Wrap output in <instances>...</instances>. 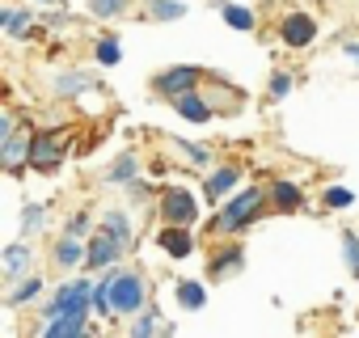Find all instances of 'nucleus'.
<instances>
[{
  "instance_id": "8",
  "label": "nucleus",
  "mask_w": 359,
  "mask_h": 338,
  "mask_svg": "<svg viewBox=\"0 0 359 338\" xmlns=\"http://www.w3.org/2000/svg\"><path fill=\"white\" fill-rule=\"evenodd\" d=\"M127 245L110 233V229H97L93 237H89V254H85V266L89 271H106V266H114L118 262V254H123Z\"/></svg>"
},
{
  "instance_id": "35",
  "label": "nucleus",
  "mask_w": 359,
  "mask_h": 338,
  "mask_svg": "<svg viewBox=\"0 0 359 338\" xmlns=\"http://www.w3.org/2000/svg\"><path fill=\"white\" fill-rule=\"evenodd\" d=\"M292 93V76L287 72H275L271 76V97H287Z\"/></svg>"
},
{
  "instance_id": "27",
  "label": "nucleus",
  "mask_w": 359,
  "mask_h": 338,
  "mask_svg": "<svg viewBox=\"0 0 359 338\" xmlns=\"http://www.w3.org/2000/svg\"><path fill=\"white\" fill-rule=\"evenodd\" d=\"M110 283H114V275H110V266H106L102 283H93V313H114V300H110Z\"/></svg>"
},
{
  "instance_id": "19",
  "label": "nucleus",
  "mask_w": 359,
  "mask_h": 338,
  "mask_svg": "<svg viewBox=\"0 0 359 338\" xmlns=\"http://www.w3.org/2000/svg\"><path fill=\"white\" fill-rule=\"evenodd\" d=\"M241 266H245V254H241L237 245H229V250H220V254L208 262V275H212V279H229V275H237Z\"/></svg>"
},
{
  "instance_id": "12",
  "label": "nucleus",
  "mask_w": 359,
  "mask_h": 338,
  "mask_svg": "<svg viewBox=\"0 0 359 338\" xmlns=\"http://www.w3.org/2000/svg\"><path fill=\"white\" fill-rule=\"evenodd\" d=\"M30 144H34V131H13L9 140H0V161H5L9 174H18L22 165H30Z\"/></svg>"
},
{
  "instance_id": "5",
  "label": "nucleus",
  "mask_w": 359,
  "mask_h": 338,
  "mask_svg": "<svg viewBox=\"0 0 359 338\" xmlns=\"http://www.w3.org/2000/svg\"><path fill=\"white\" fill-rule=\"evenodd\" d=\"M156 212H161L165 224H195V220H199V203H195V195H191L187 187H169V191H161Z\"/></svg>"
},
{
  "instance_id": "38",
  "label": "nucleus",
  "mask_w": 359,
  "mask_h": 338,
  "mask_svg": "<svg viewBox=\"0 0 359 338\" xmlns=\"http://www.w3.org/2000/svg\"><path fill=\"white\" fill-rule=\"evenodd\" d=\"M342 55H346V60H355V64H359V43H355V39H346V43H342Z\"/></svg>"
},
{
  "instance_id": "32",
  "label": "nucleus",
  "mask_w": 359,
  "mask_h": 338,
  "mask_svg": "<svg viewBox=\"0 0 359 338\" xmlns=\"http://www.w3.org/2000/svg\"><path fill=\"white\" fill-rule=\"evenodd\" d=\"M89 9H93V18H123V9H127V0H89Z\"/></svg>"
},
{
  "instance_id": "34",
  "label": "nucleus",
  "mask_w": 359,
  "mask_h": 338,
  "mask_svg": "<svg viewBox=\"0 0 359 338\" xmlns=\"http://www.w3.org/2000/svg\"><path fill=\"white\" fill-rule=\"evenodd\" d=\"M351 191L346 187H334V191H325V208H351Z\"/></svg>"
},
{
  "instance_id": "17",
  "label": "nucleus",
  "mask_w": 359,
  "mask_h": 338,
  "mask_svg": "<svg viewBox=\"0 0 359 338\" xmlns=\"http://www.w3.org/2000/svg\"><path fill=\"white\" fill-rule=\"evenodd\" d=\"M140 178V156L135 152H118V161L106 169V182L110 187H131Z\"/></svg>"
},
{
  "instance_id": "6",
  "label": "nucleus",
  "mask_w": 359,
  "mask_h": 338,
  "mask_svg": "<svg viewBox=\"0 0 359 338\" xmlns=\"http://www.w3.org/2000/svg\"><path fill=\"white\" fill-rule=\"evenodd\" d=\"M68 156V140L60 131H47V135H34L30 144V165L43 169V174H51V169H60V161Z\"/></svg>"
},
{
  "instance_id": "28",
  "label": "nucleus",
  "mask_w": 359,
  "mask_h": 338,
  "mask_svg": "<svg viewBox=\"0 0 359 338\" xmlns=\"http://www.w3.org/2000/svg\"><path fill=\"white\" fill-rule=\"evenodd\" d=\"M30 18H34L30 9H9V13H0V26H5L13 39H22V34H26V26H30Z\"/></svg>"
},
{
  "instance_id": "36",
  "label": "nucleus",
  "mask_w": 359,
  "mask_h": 338,
  "mask_svg": "<svg viewBox=\"0 0 359 338\" xmlns=\"http://www.w3.org/2000/svg\"><path fill=\"white\" fill-rule=\"evenodd\" d=\"M68 233L85 237V233H89V216H85V212H81V216H72V220H68Z\"/></svg>"
},
{
  "instance_id": "23",
  "label": "nucleus",
  "mask_w": 359,
  "mask_h": 338,
  "mask_svg": "<svg viewBox=\"0 0 359 338\" xmlns=\"http://www.w3.org/2000/svg\"><path fill=\"white\" fill-rule=\"evenodd\" d=\"M177 304L191 309V313H199V309L208 304V288H203L199 279H182V283H177Z\"/></svg>"
},
{
  "instance_id": "10",
  "label": "nucleus",
  "mask_w": 359,
  "mask_h": 338,
  "mask_svg": "<svg viewBox=\"0 0 359 338\" xmlns=\"http://www.w3.org/2000/svg\"><path fill=\"white\" fill-rule=\"evenodd\" d=\"M279 39L300 51V47H309V43L317 39V22H313L309 13H287V18L279 22Z\"/></svg>"
},
{
  "instance_id": "7",
  "label": "nucleus",
  "mask_w": 359,
  "mask_h": 338,
  "mask_svg": "<svg viewBox=\"0 0 359 338\" xmlns=\"http://www.w3.org/2000/svg\"><path fill=\"white\" fill-rule=\"evenodd\" d=\"M203 97H208L216 110H224V114H237V110L245 106V93H241L237 85H229L220 72H208V76H203Z\"/></svg>"
},
{
  "instance_id": "26",
  "label": "nucleus",
  "mask_w": 359,
  "mask_h": 338,
  "mask_svg": "<svg viewBox=\"0 0 359 338\" xmlns=\"http://www.w3.org/2000/svg\"><path fill=\"white\" fill-rule=\"evenodd\" d=\"M220 18L233 26V30H254V13L245 5H220Z\"/></svg>"
},
{
  "instance_id": "16",
  "label": "nucleus",
  "mask_w": 359,
  "mask_h": 338,
  "mask_svg": "<svg viewBox=\"0 0 359 338\" xmlns=\"http://www.w3.org/2000/svg\"><path fill=\"white\" fill-rule=\"evenodd\" d=\"M85 254H89V241H81L76 233H64V237L55 241V262H60L64 271H72L76 262H85Z\"/></svg>"
},
{
  "instance_id": "11",
  "label": "nucleus",
  "mask_w": 359,
  "mask_h": 338,
  "mask_svg": "<svg viewBox=\"0 0 359 338\" xmlns=\"http://www.w3.org/2000/svg\"><path fill=\"white\" fill-rule=\"evenodd\" d=\"M156 241H161V250H165L169 258H191V254H195V237H191V224H161Z\"/></svg>"
},
{
  "instance_id": "2",
  "label": "nucleus",
  "mask_w": 359,
  "mask_h": 338,
  "mask_svg": "<svg viewBox=\"0 0 359 338\" xmlns=\"http://www.w3.org/2000/svg\"><path fill=\"white\" fill-rule=\"evenodd\" d=\"M110 275H114V283H110L114 313H127V317L144 313V309H148V283H144V275H135V271H114V266H110Z\"/></svg>"
},
{
  "instance_id": "20",
  "label": "nucleus",
  "mask_w": 359,
  "mask_h": 338,
  "mask_svg": "<svg viewBox=\"0 0 359 338\" xmlns=\"http://www.w3.org/2000/svg\"><path fill=\"white\" fill-rule=\"evenodd\" d=\"M43 296V275H26V279H18L13 288H9V309H22V304H30V300H39Z\"/></svg>"
},
{
  "instance_id": "37",
  "label": "nucleus",
  "mask_w": 359,
  "mask_h": 338,
  "mask_svg": "<svg viewBox=\"0 0 359 338\" xmlns=\"http://www.w3.org/2000/svg\"><path fill=\"white\" fill-rule=\"evenodd\" d=\"M13 131H18V119H13V114H5V119H0V140H9Z\"/></svg>"
},
{
  "instance_id": "13",
  "label": "nucleus",
  "mask_w": 359,
  "mask_h": 338,
  "mask_svg": "<svg viewBox=\"0 0 359 338\" xmlns=\"http://www.w3.org/2000/svg\"><path fill=\"white\" fill-rule=\"evenodd\" d=\"M173 110L182 114L187 123H208V119L216 114V106L203 97V89H191V93H182V97H173Z\"/></svg>"
},
{
  "instance_id": "39",
  "label": "nucleus",
  "mask_w": 359,
  "mask_h": 338,
  "mask_svg": "<svg viewBox=\"0 0 359 338\" xmlns=\"http://www.w3.org/2000/svg\"><path fill=\"white\" fill-rule=\"evenodd\" d=\"M34 5H55V0H34Z\"/></svg>"
},
{
  "instance_id": "31",
  "label": "nucleus",
  "mask_w": 359,
  "mask_h": 338,
  "mask_svg": "<svg viewBox=\"0 0 359 338\" xmlns=\"http://www.w3.org/2000/svg\"><path fill=\"white\" fill-rule=\"evenodd\" d=\"M43 220H47V212H43V203H26V212H22V237H30V233H39V229H43Z\"/></svg>"
},
{
  "instance_id": "18",
  "label": "nucleus",
  "mask_w": 359,
  "mask_h": 338,
  "mask_svg": "<svg viewBox=\"0 0 359 338\" xmlns=\"http://www.w3.org/2000/svg\"><path fill=\"white\" fill-rule=\"evenodd\" d=\"M271 203L279 212H296V208H304V191L296 182H287V178H275L271 182Z\"/></svg>"
},
{
  "instance_id": "3",
  "label": "nucleus",
  "mask_w": 359,
  "mask_h": 338,
  "mask_svg": "<svg viewBox=\"0 0 359 338\" xmlns=\"http://www.w3.org/2000/svg\"><path fill=\"white\" fill-rule=\"evenodd\" d=\"M43 321H51V317H64V313H93V283L89 279H72V283H64L43 309Z\"/></svg>"
},
{
  "instance_id": "24",
  "label": "nucleus",
  "mask_w": 359,
  "mask_h": 338,
  "mask_svg": "<svg viewBox=\"0 0 359 338\" xmlns=\"http://www.w3.org/2000/svg\"><path fill=\"white\" fill-rule=\"evenodd\" d=\"M173 148L182 152L191 165H199V169H208V165H212V148H208V144H195V140H173Z\"/></svg>"
},
{
  "instance_id": "21",
  "label": "nucleus",
  "mask_w": 359,
  "mask_h": 338,
  "mask_svg": "<svg viewBox=\"0 0 359 338\" xmlns=\"http://www.w3.org/2000/svg\"><path fill=\"white\" fill-rule=\"evenodd\" d=\"M131 334H135V338H148V334H173V321H165L156 309H144V313H135Z\"/></svg>"
},
{
  "instance_id": "22",
  "label": "nucleus",
  "mask_w": 359,
  "mask_h": 338,
  "mask_svg": "<svg viewBox=\"0 0 359 338\" xmlns=\"http://www.w3.org/2000/svg\"><path fill=\"white\" fill-rule=\"evenodd\" d=\"M144 13L152 22H177V18H187V5L182 0H144Z\"/></svg>"
},
{
  "instance_id": "30",
  "label": "nucleus",
  "mask_w": 359,
  "mask_h": 338,
  "mask_svg": "<svg viewBox=\"0 0 359 338\" xmlns=\"http://www.w3.org/2000/svg\"><path fill=\"white\" fill-rule=\"evenodd\" d=\"M93 55H97V64H106V68H114V64L123 60V47H118V39H102V43L93 47Z\"/></svg>"
},
{
  "instance_id": "25",
  "label": "nucleus",
  "mask_w": 359,
  "mask_h": 338,
  "mask_svg": "<svg viewBox=\"0 0 359 338\" xmlns=\"http://www.w3.org/2000/svg\"><path fill=\"white\" fill-rule=\"evenodd\" d=\"M85 89H93V81H89V76H81V72H64V76H55V93H60V97L85 93Z\"/></svg>"
},
{
  "instance_id": "15",
  "label": "nucleus",
  "mask_w": 359,
  "mask_h": 338,
  "mask_svg": "<svg viewBox=\"0 0 359 338\" xmlns=\"http://www.w3.org/2000/svg\"><path fill=\"white\" fill-rule=\"evenodd\" d=\"M237 169L233 165H220V169H212V174H208V182H203V195L208 199H224V195H233L237 191Z\"/></svg>"
},
{
  "instance_id": "1",
  "label": "nucleus",
  "mask_w": 359,
  "mask_h": 338,
  "mask_svg": "<svg viewBox=\"0 0 359 338\" xmlns=\"http://www.w3.org/2000/svg\"><path fill=\"white\" fill-rule=\"evenodd\" d=\"M266 199H271V195H266L262 187H245V191L229 195L224 208L216 212L212 229H216V233H241V229H250V224L266 212Z\"/></svg>"
},
{
  "instance_id": "9",
  "label": "nucleus",
  "mask_w": 359,
  "mask_h": 338,
  "mask_svg": "<svg viewBox=\"0 0 359 338\" xmlns=\"http://www.w3.org/2000/svg\"><path fill=\"white\" fill-rule=\"evenodd\" d=\"M0 271H5V283L13 288L18 279H26L30 271H34V245L22 237V241H13L5 254H0Z\"/></svg>"
},
{
  "instance_id": "29",
  "label": "nucleus",
  "mask_w": 359,
  "mask_h": 338,
  "mask_svg": "<svg viewBox=\"0 0 359 338\" xmlns=\"http://www.w3.org/2000/svg\"><path fill=\"white\" fill-rule=\"evenodd\" d=\"M102 229H110V233H114V237H118V241H123V245H131V237H135V233H131V224H127V216H123V212H106V216H102Z\"/></svg>"
},
{
  "instance_id": "33",
  "label": "nucleus",
  "mask_w": 359,
  "mask_h": 338,
  "mask_svg": "<svg viewBox=\"0 0 359 338\" xmlns=\"http://www.w3.org/2000/svg\"><path fill=\"white\" fill-rule=\"evenodd\" d=\"M342 254H346L351 275H359V237H355V233H342Z\"/></svg>"
},
{
  "instance_id": "4",
  "label": "nucleus",
  "mask_w": 359,
  "mask_h": 338,
  "mask_svg": "<svg viewBox=\"0 0 359 338\" xmlns=\"http://www.w3.org/2000/svg\"><path fill=\"white\" fill-rule=\"evenodd\" d=\"M199 85H203V68H195V64H173V68H165V72L152 76V93L169 97V102L191 93V89H199Z\"/></svg>"
},
{
  "instance_id": "14",
  "label": "nucleus",
  "mask_w": 359,
  "mask_h": 338,
  "mask_svg": "<svg viewBox=\"0 0 359 338\" xmlns=\"http://www.w3.org/2000/svg\"><path fill=\"white\" fill-rule=\"evenodd\" d=\"M89 313H64V317H51L43 321V338H81L89 325H85Z\"/></svg>"
}]
</instances>
